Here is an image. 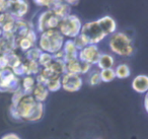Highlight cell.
<instances>
[{
    "label": "cell",
    "mask_w": 148,
    "mask_h": 139,
    "mask_svg": "<svg viewBox=\"0 0 148 139\" xmlns=\"http://www.w3.org/2000/svg\"><path fill=\"white\" fill-rule=\"evenodd\" d=\"M115 65V58L108 53H101L99 61H97V68L101 70L103 69H111Z\"/></svg>",
    "instance_id": "18"
},
{
    "label": "cell",
    "mask_w": 148,
    "mask_h": 139,
    "mask_svg": "<svg viewBox=\"0 0 148 139\" xmlns=\"http://www.w3.org/2000/svg\"><path fill=\"white\" fill-rule=\"evenodd\" d=\"M64 42H65V38L59 33L57 29L49 30V31H46L39 35L37 47L42 52L53 55L58 51L62 50Z\"/></svg>",
    "instance_id": "2"
},
{
    "label": "cell",
    "mask_w": 148,
    "mask_h": 139,
    "mask_svg": "<svg viewBox=\"0 0 148 139\" xmlns=\"http://www.w3.org/2000/svg\"><path fill=\"white\" fill-rule=\"evenodd\" d=\"M148 94H145V98H144V108H145V111L148 112V105H147V100H148Z\"/></svg>",
    "instance_id": "38"
},
{
    "label": "cell",
    "mask_w": 148,
    "mask_h": 139,
    "mask_svg": "<svg viewBox=\"0 0 148 139\" xmlns=\"http://www.w3.org/2000/svg\"><path fill=\"white\" fill-rule=\"evenodd\" d=\"M132 88L138 94H147L148 76L145 74H139V75L135 76L132 81Z\"/></svg>",
    "instance_id": "13"
},
{
    "label": "cell",
    "mask_w": 148,
    "mask_h": 139,
    "mask_svg": "<svg viewBox=\"0 0 148 139\" xmlns=\"http://www.w3.org/2000/svg\"><path fill=\"white\" fill-rule=\"evenodd\" d=\"M91 68H92V66H91V65H89V64H87V63H83V62H81V73H80V75L87 74L88 72H90Z\"/></svg>",
    "instance_id": "34"
},
{
    "label": "cell",
    "mask_w": 148,
    "mask_h": 139,
    "mask_svg": "<svg viewBox=\"0 0 148 139\" xmlns=\"http://www.w3.org/2000/svg\"><path fill=\"white\" fill-rule=\"evenodd\" d=\"M16 42H17V49L19 48L23 52L29 51L31 48L36 46L35 44L32 41H29L27 38H19V39H16Z\"/></svg>",
    "instance_id": "28"
},
{
    "label": "cell",
    "mask_w": 148,
    "mask_h": 139,
    "mask_svg": "<svg viewBox=\"0 0 148 139\" xmlns=\"http://www.w3.org/2000/svg\"><path fill=\"white\" fill-rule=\"evenodd\" d=\"M41 53H42L41 50L37 46H34L29 51L25 52V60H27V61H38Z\"/></svg>",
    "instance_id": "29"
},
{
    "label": "cell",
    "mask_w": 148,
    "mask_h": 139,
    "mask_svg": "<svg viewBox=\"0 0 148 139\" xmlns=\"http://www.w3.org/2000/svg\"><path fill=\"white\" fill-rule=\"evenodd\" d=\"M10 115L13 119L27 122H38L44 117L45 106L35 100L32 94H23L15 104L10 105Z\"/></svg>",
    "instance_id": "1"
},
{
    "label": "cell",
    "mask_w": 148,
    "mask_h": 139,
    "mask_svg": "<svg viewBox=\"0 0 148 139\" xmlns=\"http://www.w3.org/2000/svg\"><path fill=\"white\" fill-rule=\"evenodd\" d=\"M109 47L114 54L120 57H130L135 51L132 38L122 32H116L110 36Z\"/></svg>",
    "instance_id": "3"
},
{
    "label": "cell",
    "mask_w": 148,
    "mask_h": 139,
    "mask_svg": "<svg viewBox=\"0 0 148 139\" xmlns=\"http://www.w3.org/2000/svg\"><path fill=\"white\" fill-rule=\"evenodd\" d=\"M49 67L59 76H62L66 73L65 61H63V60H54Z\"/></svg>",
    "instance_id": "25"
},
{
    "label": "cell",
    "mask_w": 148,
    "mask_h": 139,
    "mask_svg": "<svg viewBox=\"0 0 148 139\" xmlns=\"http://www.w3.org/2000/svg\"><path fill=\"white\" fill-rule=\"evenodd\" d=\"M3 32H2V29H1V27H0V38H1V36H2Z\"/></svg>",
    "instance_id": "40"
},
{
    "label": "cell",
    "mask_w": 148,
    "mask_h": 139,
    "mask_svg": "<svg viewBox=\"0 0 148 139\" xmlns=\"http://www.w3.org/2000/svg\"><path fill=\"white\" fill-rule=\"evenodd\" d=\"M114 70H115L116 77L119 78V79H125V78H128L131 75V69H130L129 65L125 63L119 64L116 67V69Z\"/></svg>",
    "instance_id": "22"
},
{
    "label": "cell",
    "mask_w": 148,
    "mask_h": 139,
    "mask_svg": "<svg viewBox=\"0 0 148 139\" xmlns=\"http://www.w3.org/2000/svg\"><path fill=\"white\" fill-rule=\"evenodd\" d=\"M21 87V78L10 69L0 70V92L13 94Z\"/></svg>",
    "instance_id": "7"
},
{
    "label": "cell",
    "mask_w": 148,
    "mask_h": 139,
    "mask_svg": "<svg viewBox=\"0 0 148 139\" xmlns=\"http://www.w3.org/2000/svg\"><path fill=\"white\" fill-rule=\"evenodd\" d=\"M0 54H1V52H0Z\"/></svg>",
    "instance_id": "42"
},
{
    "label": "cell",
    "mask_w": 148,
    "mask_h": 139,
    "mask_svg": "<svg viewBox=\"0 0 148 139\" xmlns=\"http://www.w3.org/2000/svg\"><path fill=\"white\" fill-rule=\"evenodd\" d=\"M72 41H73L74 45H75V47L77 48V50H78V51H79V50H81V49H83L84 47H86L87 45H89L88 42H87V40L85 39V38L83 37L81 34H79L76 38H74Z\"/></svg>",
    "instance_id": "31"
},
{
    "label": "cell",
    "mask_w": 148,
    "mask_h": 139,
    "mask_svg": "<svg viewBox=\"0 0 148 139\" xmlns=\"http://www.w3.org/2000/svg\"><path fill=\"white\" fill-rule=\"evenodd\" d=\"M65 66H66V73L78 74V75H80L81 62L78 59H73V60H69V61H66Z\"/></svg>",
    "instance_id": "21"
},
{
    "label": "cell",
    "mask_w": 148,
    "mask_h": 139,
    "mask_svg": "<svg viewBox=\"0 0 148 139\" xmlns=\"http://www.w3.org/2000/svg\"><path fill=\"white\" fill-rule=\"evenodd\" d=\"M101 82H112L114 79H116V74L114 68L111 69H103L99 71Z\"/></svg>",
    "instance_id": "27"
},
{
    "label": "cell",
    "mask_w": 148,
    "mask_h": 139,
    "mask_svg": "<svg viewBox=\"0 0 148 139\" xmlns=\"http://www.w3.org/2000/svg\"><path fill=\"white\" fill-rule=\"evenodd\" d=\"M97 21L101 30L103 31V33L106 35V37L113 35L117 32V23L110 15H105V17L99 19Z\"/></svg>",
    "instance_id": "12"
},
{
    "label": "cell",
    "mask_w": 148,
    "mask_h": 139,
    "mask_svg": "<svg viewBox=\"0 0 148 139\" xmlns=\"http://www.w3.org/2000/svg\"><path fill=\"white\" fill-rule=\"evenodd\" d=\"M23 68H25V75H31V76L38 75L42 69L40 67L38 61H27V60H25L23 62Z\"/></svg>",
    "instance_id": "20"
},
{
    "label": "cell",
    "mask_w": 148,
    "mask_h": 139,
    "mask_svg": "<svg viewBox=\"0 0 148 139\" xmlns=\"http://www.w3.org/2000/svg\"><path fill=\"white\" fill-rule=\"evenodd\" d=\"M0 15H1V13H0Z\"/></svg>",
    "instance_id": "41"
},
{
    "label": "cell",
    "mask_w": 148,
    "mask_h": 139,
    "mask_svg": "<svg viewBox=\"0 0 148 139\" xmlns=\"http://www.w3.org/2000/svg\"><path fill=\"white\" fill-rule=\"evenodd\" d=\"M101 50L97 45H87L83 49L79 50L77 59L83 63H87L89 65H97L99 57H101Z\"/></svg>",
    "instance_id": "8"
},
{
    "label": "cell",
    "mask_w": 148,
    "mask_h": 139,
    "mask_svg": "<svg viewBox=\"0 0 148 139\" xmlns=\"http://www.w3.org/2000/svg\"><path fill=\"white\" fill-rule=\"evenodd\" d=\"M101 82V76H99V71H97V70H92L90 71L88 75V84L91 86H97L99 85Z\"/></svg>",
    "instance_id": "30"
},
{
    "label": "cell",
    "mask_w": 148,
    "mask_h": 139,
    "mask_svg": "<svg viewBox=\"0 0 148 139\" xmlns=\"http://www.w3.org/2000/svg\"><path fill=\"white\" fill-rule=\"evenodd\" d=\"M36 85L35 76L25 75L21 79V88L25 94H32L34 87Z\"/></svg>",
    "instance_id": "19"
},
{
    "label": "cell",
    "mask_w": 148,
    "mask_h": 139,
    "mask_svg": "<svg viewBox=\"0 0 148 139\" xmlns=\"http://www.w3.org/2000/svg\"><path fill=\"white\" fill-rule=\"evenodd\" d=\"M51 10L59 19L71 14V7L66 3V1H54Z\"/></svg>",
    "instance_id": "14"
},
{
    "label": "cell",
    "mask_w": 148,
    "mask_h": 139,
    "mask_svg": "<svg viewBox=\"0 0 148 139\" xmlns=\"http://www.w3.org/2000/svg\"><path fill=\"white\" fill-rule=\"evenodd\" d=\"M0 139H21L16 133H6Z\"/></svg>",
    "instance_id": "35"
},
{
    "label": "cell",
    "mask_w": 148,
    "mask_h": 139,
    "mask_svg": "<svg viewBox=\"0 0 148 139\" xmlns=\"http://www.w3.org/2000/svg\"><path fill=\"white\" fill-rule=\"evenodd\" d=\"M49 90L47 89L46 85H43V84H37L36 83L35 87H34L33 92H32V96L35 98L36 102L38 103H44L46 102V100L49 96Z\"/></svg>",
    "instance_id": "17"
},
{
    "label": "cell",
    "mask_w": 148,
    "mask_h": 139,
    "mask_svg": "<svg viewBox=\"0 0 148 139\" xmlns=\"http://www.w3.org/2000/svg\"><path fill=\"white\" fill-rule=\"evenodd\" d=\"M7 7H8V1H6V0H0V13L7 11Z\"/></svg>",
    "instance_id": "36"
},
{
    "label": "cell",
    "mask_w": 148,
    "mask_h": 139,
    "mask_svg": "<svg viewBox=\"0 0 148 139\" xmlns=\"http://www.w3.org/2000/svg\"><path fill=\"white\" fill-rule=\"evenodd\" d=\"M83 79L78 74L65 73L61 76V88L67 92H76L82 87Z\"/></svg>",
    "instance_id": "9"
},
{
    "label": "cell",
    "mask_w": 148,
    "mask_h": 139,
    "mask_svg": "<svg viewBox=\"0 0 148 139\" xmlns=\"http://www.w3.org/2000/svg\"><path fill=\"white\" fill-rule=\"evenodd\" d=\"M53 61H54L53 55H51L49 53H45V52H42L39 59H38V63H39L41 68L48 67V66L51 65Z\"/></svg>",
    "instance_id": "26"
},
{
    "label": "cell",
    "mask_w": 148,
    "mask_h": 139,
    "mask_svg": "<svg viewBox=\"0 0 148 139\" xmlns=\"http://www.w3.org/2000/svg\"><path fill=\"white\" fill-rule=\"evenodd\" d=\"M80 34L87 40L89 45H97L106 39V35L103 33L97 21L82 23Z\"/></svg>",
    "instance_id": "5"
},
{
    "label": "cell",
    "mask_w": 148,
    "mask_h": 139,
    "mask_svg": "<svg viewBox=\"0 0 148 139\" xmlns=\"http://www.w3.org/2000/svg\"><path fill=\"white\" fill-rule=\"evenodd\" d=\"M29 9V2L23 0H11L8 1L7 12L11 14L15 19H23Z\"/></svg>",
    "instance_id": "10"
},
{
    "label": "cell",
    "mask_w": 148,
    "mask_h": 139,
    "mask_svg": "<svg viewBox=\"0 0 148 139\" xmlns=\"http://www.w3.org/2000/svg\"><path fill=\"white\" fill-rule=\"evenodd\" d=\"M7 58V62H8V68L10 70L15 69L16 67H18L23 61H21V57L16 54V52H9V53L5 54Z\"/></svg>",
    "instance_id": "23"
},
{
    "label": "cell",
    "mask_w": 148,
    "mask_h": 139,
    "mask_svg": "<svg viewBox=\"0 0 148 139\" xmlns=\"http://www.w3.org/2000/svg\"><path fill=\"white\" fill-rule=\"evenodd\" d=\"M53 58L54 60H63L64 61V53L62 50H60V51H58L57 53L53 54Z\"/></svg>",
    "instance_id": "37"
},
{
    "label": "cell",
    "mask_w": 148,
    "mask_h": 139,
    "mask_svg": "<svg viewBox=\"0 0 148 139\" xmlns=\"http://www.w3.org/2000/svg\"><path fill=\"white\" fill-rule=\"evenodd\" d=\"M9 69L8 68V62L5 54H0V70Z\"/></svg>",
    "instance_id": "33"
},
{
    "label": "cell",
    "mask_w": 148,
    "mask_h": 139,
    "mask_svg": "<svg viewBox=\"0 0 148 139\" xmlns=\"http://www.w3.org/2000/svg\"><path fill=\"white\" fill-rule=\"evenodd\" d=\"M62 51L64 53V61H69V60L77 59L78 55V50L75 47L72 40H65L62 47Z\"/></svg>",
    "instance_id": "16"
},
{
    "label": "cell",
    "mask_w": 148,
    "mask_h": 139,
    "mask_svg": "<svg viewBox=\"0 0 148 139\" xmlns=\"http://www.w3.org/2000/svg\"><path fill=\"white\" fill-rule=\"evenodd\" d=\"M15 21H16V19L11 14H9L7 11L1 13V15H0V27L2 29L3 33H13Z\"/></svg>",
    "instance_id": "15"
},
{
    "label": "cell",
    "mask_w": 148,
    "mask_h": 139,
    "mask_svg": "<svg viewBox=\"0 0 148 139\" xmlns=\"http://www.w3.org/2000/svg\"><path fill=\"white\" fill-rule=\"evenodd\" d=\"M66 3L71 7V5H78L79 1H71V0H68V1H66Z\"/></svg>",
    "instance_id": "39"
},
{
    "label": "cell",
    "mask_w": 148,
    "mask_h": 139,
    "mask_svg": "<svg viewBox=\"0 0 148 139\" xmlns=\"http://www.w3.org/2000/svg\"><path fill=\"white\" fill-rule=\"evenodd\" d=\"M17 49L16 37L13 33H3L0 38V52L6 54L9 52H15Z\"/></svg>",
    "instance_id": "11"
},
{
    "label": "cell",
    "mask_w": 148,
    "mask_h": 139,
    "mask_svg": "<svg viewBox=\"0 0 148 139\" xmlns=\"http://www.w3.org/2000/svg\"><path fill=\"white\" fill-rule=\"evenodd\" d=\"M34 3L40 7H46L47 9H51L54 4V1L52 0H36L34 1Z\"/></svg>",
    "instance_id": "32"
},
{
    "label": "cell",
    "mask_w": 148,
    "mask_h": 139,
    "mask_svg": "<svg viewBox=\"0 0 148 139\" xmlns=\"http://www.w3.org/2000/svg\"><path fill=\"white\" fill-rule=\"evenodd\" d=\"M60 19L54 14L51 9H46L39 14L36 23V30L38 34H42L49 30H56Z\"/></svg>",
    "instance_id": "6"
},
{
    "label": "cell",
    "mask_w": 148,
    "mask_h": 139,
    "mask_svg": "<svg viewBox=\"0 0 148 139\" xmlns=\"http://www.w3.org/2000/svg\"><path fill=\"white\" fill-rule=\"evenodd\" d=\"M82 23L80 19L75 14H69L60 19L57 30L67 40H73L80 34Z\"/></svg>",
    "instance_id": "4"
},
{
    "label": "cell",
    "mask_w": 148,
    "mask_h": 139,
    "mask_svg": "<svg viewBox=\"0 0 148 139\" xmlns=\"http://www.w3.org/2000/svg\"><path fill=\"white\" fill-rule=\"evenodd\" d=\"M46 87L49 90V92H56L61 89V76H56V77L47 80Z\"/></svg>",
    "instance_id": "24"
}]
</instances>
